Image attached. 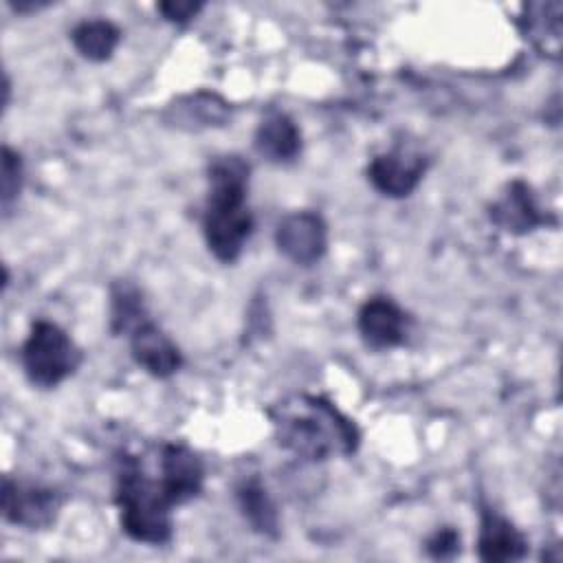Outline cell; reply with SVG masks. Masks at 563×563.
I'll use <instances>...</instances> for the list:
<instances>
[{"mask_svg":"<svg viewBox=\"0 0 563 563\" xmlns=\"http://www.w3.org/2000/svg\"><path fill=\"white\" fill-rule=\"evenodd\" d=\"M488 216L501 231L515 235L528 233L545 222V216L541 213L530 185L523 180H512L506 191L490 205Z\"/></svg>","mask_w":563,"mask_h":563,"instance_id":"obj_12","label":"cell"},{"mask_svg":"<svg viewBox=\"0 0 563 563\" xmlns=\"http://www.w3.org/2000/svg\"><path fill=\"white\" fill-rule=\"evenodd\" d=\"M174 119L178 128H209V125H222L229 117V106L213 92H196L185 99H180L176 106H172Z\"/></svg>","mask_w":563,"mask_h":563,"instance_id":"obj_17","label":"cell"},{"mask_svg":"<svg viewBox=\"0 0 563 563\" xmlns=\"http://www.w3.org/2000/svg\"><path fill=\"white\" fill-rule=\"evenodd\" d=\"M114 506L119 510L121 530L139 543L163 545L172 541L176 506L163 479L150 477L141 457L123 453L117 457Z\"/></svg>","mask_w":563,"mask_h":563,"instance_id":"obj_3","label":"cell"},{"mask_svg":"<svg viewBox=\"0 0 563 563\" xmlns=\"http://www.w3.org/2000/svg\"><path fill=\"white\" fill-rule=\"evenodd\" d=\"M62 508V497L55 488L18 482L4 475L2 479V515L9 523L26 530H44L55 523Z\"/></svg>","mask_w":563,"mask_h":563,"instance_id":"obj_5","label":"cell"},{"mask_svg":"<svg viewBox=\"0 0 563 563\" xmlns=\"http://www.w3.org/2000/svg\"><path fill=\"white\" fill-rule=\"evenodd\" d=\"M356 328L367 347L389 350L405 341L409 317L394 299L374 295L358 308Z\"/></svg>","mask_w":563,"mask_h":563,"instance_id":"obj_9","label":"cell"},{"mask_svg":"<svg viewBox=\"0 0 563 563\" xmlns=\"http://www.w3.org/2000/svg\"><path fill=\"white\" fill-rule=\"evenodd\" d=\"M427 172V158L407 147H394L374 156L367 165V180L387 198L409 196Z\"/></svg>","mask_w":563,"mask_h":563,"instance_id":"obj_7","label":"cell"},{"mask_svg":"<svg viewBox=\"0 0 563 563\" xmlns=\"http://www.w3.org/2000/svg\"><path fill=\"white\" fill-rule=\"evenodd\" d=\"M147 317L143 295L132 282H114L110 288V330L112 334H130Z\"/></svg>","mask_w":563,"mask_h":563,"instance_id":"obj_18","label":"cell"},{"mask_svg":"<svg viewBox=\"0 0 563 563\" xmlns=\"http://www.w3.org/2000/svg\"><path fill=\"white\" fill-rule=\"evenodd\" d=\"M20 358L29 383L51 389L75 374L81 363V350L64 328L53 321L37 319L22 343Z\"/></svg>","mask_w":563,"mask_h":563,"instance_id":"obj_4","label":"cell"},{"mask_svg":"<svg viewBox=\"0 0 563 563\" xmlns=\"http://www.w3.org/2000/svg\"><path fill=\"white\" fill-rule=\"evenodd\" d=\"M249 163L242 156H218L209 165V194L202 213V233L216 260L231 264L253 233V213L246 205Z\"/></svg>","mask_w":563,"mask_h":563,"instance_id":"obj_2","label":"cell"},{"mask_svg":"<svg viewBox=\"0 0 563 563\" xmlns=\"http://www.w3.org/2000/svg\"><path fill=\"white\" fill-rule=\"evenodd\" d=\"M130 352L139 367L154 378H169L183 365L178 345L150 319L139 323L130 334Z\"/></svg>","mask_w":563,"mask_h":563,"instance_id":"obj_10","label":"cell"},{"mask_svg":"<svg viewBox=\"0 0 563 563\" xmlns=\"http://www.w3.org/2000/svg\"><path fill=\"white\" fill-rule=\"evenodd\" d=\"M255 150L275 165L292 163L301 152V132L284 112H268L255 130Z\"/></svg>","mask_w":563,"mask_h":563,"instance_id":"obj_13","label":"cell"},{"mask_svg":"<svg viewBox=\"0 0 563 563\" xmlns=\"http://www.w3.org/2000/svg\"><path fill=\"white\" fill-rule=\"evenodd\" d=\"M275 244L290 262L317 264L328 249V227L317 211H292L284 216L275 229Z\"/></svg>","mask_w":563,"mask_h":563,"instance_id":"obj_6","label":"cell"},{"mask_svg":"<svg viewBox=\"0 0 563 563\" xmlns=\"http://www.w3.org/2000/svg\"><path fill=\"white\" fill-rule=\"evenodd\" d=\"M429 556L433 559H453L460 552V534L453 528H438L424 543Z\"/></svg>","mask_w":563,"mask_h":563,"instance_id":"obj_20","label":"cell"},{"mask_svg":"<svg viewBox=\"0 0 563 563\" xmlns=\"http://www.w3.org/2000/svg\"><path fill=\"white\" fill-rule=\"evenodd\" d=\"M75 51L88 62H106L112 57L121 42V31L110 20H84L70 31Z\"/></svg>","mask_w":563,"mask_h":563,"instance_id":"obj_16","label":"cell"},{"mask_svg":"<svg viewBox=\"0 0 563 563\" xmlns=\"http://www.w3.org/2000/svg\"><path fill=\"white\" fill-rule=\"evenodd\" d=\"M158 477L174 504L180 506L200 495L205 484V464L187 444L165 442L158 449Z\"/></svg>","mask_w":563,"mask_h":563,"instance_id":"obj_8","label":"cell"},{"mask_svg":"<svg viewBox=\"0 0 563 563\" xmlns=\"http://www.w3.org/2000/svg\"><path fill=\"white\" fill-rule=\"evenodd\" d=\"M22 178H24V165L22 156L11 150L9 145L2 147V176H0V198H2V209L9 213L13 200L22 191Z\"/></svg>","mask_w":563,"mask_h":563,"instance_id":"obj_19","label":"cell"},{"mask_svg":"<svg viewBox=\"0 0 563 563\" xmlns=\"http://www.w3.org/2000/svg\"><path fill=\"white\" fill-rule=\"evenodd\" d=\"M528 552L526 537L515 528L512 521L501 517L497 510L479 508V532H477V554L488 563L519 561Z\"/></svg>","mask_w":563,"mask_h":563,"instance_id":"obj_11","label":"cell"},{"mask_svg":"<svg viewBox=\"0 0 563 563\" xmlns=\"http://www.w3.org/2000/svg\"><path fill=\"white\" fill-rule=\"evenodd\" d=\"M11 9H15L18 13H29V11H37L42 7H48V2H9Z\"/></svg>","mask_w":563,"mask_h":563,"instance_id":"obj_22","label":"cell"},{"mask_svg":"<svg viewBox=\"0 0 563 563\" xmlns=\"http://www.w3.org/2000/svg\"><path fill=\"white\" fill-rule=\"evenodd\" d=\"M200 9H202L200 2H161L158 4V11L163 13V18L176 24L189 22L200 13Z\"/></svg>","mask_w":563,"mask_h":563,"instance_id":"obj_21","label":"cell"},{"mask_svg":"<svg viewBox=\"0 0 563 563\" xmlns=\"http://www.w3.org/2000/svg\"><path fill=\"white\" fill-rule=\"evenodd\" d=\"M235 499H238L240 512L257 534L277 537L279 532L277 508L257 477L242 479L235 486Z\"/></svg>","mask_w":563,"mask_h":563,"instance_id":"obj_15","label":"cell"},{"mask_svg":"<svg viewBox=\"0 0 563 563\" xmlns=\"http://www.w3.org/2000/svg\"><path fill=\"white\" fill-rule=\"evenodd\" d=\"M279 446L301 460L323 462L345 457L358 449L356 424L341 413L328 398L295 394L268 409Z\"/></svg>","mask_w":563,"mask_h":563,"instance_id":"obj_1","label":"cell"},{"mask_svg":"<svg viewBox=\"0 0 563 563\" xmlns=\"http://www.w3.org/2000/svg\"><path fill=\"white\" fill-rule=\"evenodd\" d=\"M561 2H530L523 4L519 26L523 37L543 55L559 57L561 53Z\"/></svg>","mask_w":563,"mask_h":563,"instance_id":"obj_14","label":"cell"}]
</instances>
